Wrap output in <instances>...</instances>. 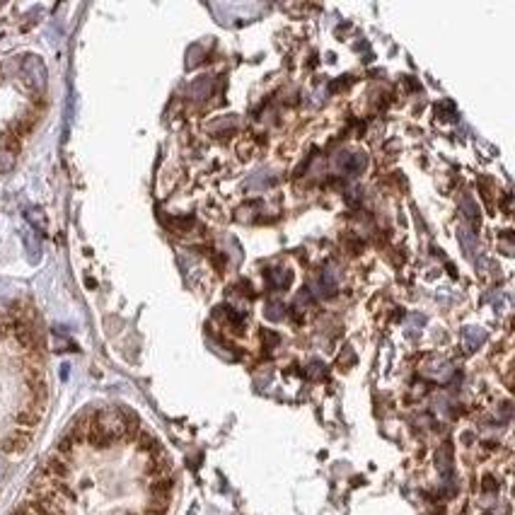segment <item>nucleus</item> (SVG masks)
Wrapping results in <instances>:
<instances>
[{
    "mask_svg": "<svg viewBox=\"0 0 515 515\" xmlns=\"http://www.w3.org/2000/svg\"><path fill=\"white\" fill-rule=\"evenodd\" d=\"M305 373H308L310 380H320L324 375V365L320 363V360H312V363L305 368Z\"/></svg>",
    "mask_w": 515,
    "mask_h": 515,
    "instance_id": "obj_11",
    "label": "nucleus"
},
{
    "mask_svg": "<svg viewBox=\"0 0 515 515\" xmlns=\"http://www.w3.org/2000/svg\"><path fill=\"white\" fill-rule=\"evenodd\" d=\"M3 477H5V464L0 462V479H3Z\"/></svg>",
    "mask_w": 515,
    "mask_h": 515,
    "instance_id": "obj_15",
    "label": "nucleus"
},
{
    "mask_svg": "<svg viewBox=\"0 0 515 515\" xmlns=\"http://www.w3.org/2000/svg\"><path fill=\"white\" fill-rule=\"evenodd\" d=\"M29 443H32V433L22 431V428H17L15 433L5 435L3 443H0V450H3L5 455H20V452L27 450Z\"/></svg>",
    "mask_w": 515,
    "mask_h": 515,
    "instance_id": "obj_1",
    "label": "nucleus"
},
{
    "mask_svg": "<svg viewBox=\"0 0 515 515\" xmlns=\"http://www.w3.org/2000/svg\"><path fill=\"white\" fill-rule=\"evenodd\" d=\"M24 73L29 76V83H32L36 90H44V85H46V71H44V63H41L39 58L29 56L27 61H24Z\"/></svg>",
    "mask_w": 515,
    "mask_h": 515,
    "instance_id": "obj_2",
    "label": "nucleus"
},
{
    "mask_svg": "<svg viewBox=\"0 0 515 515\" xmlns=\"http://www.w3.org/2000/svg\"><path fill=\"white\" fill-rule=\"evenodd\" d=\"M320 293H322V296H327V298L336 293V279L332 276V271H324L320 276Z\"/></svg>",
    "mask_w": 515,
    "mask_h": 515,
    "instance_id": "obj_7",
    "label": "nucleus"
},
{
    "mask_svg": "<svg viewBox=\"0 0 515 515\" xmlns=\"http://www.w3.org/2000/svg\"><path fill=\"white\" fill-rule=\"evenodd\" d=\"M39 419H41V409H36V404H32V407L22 409V412L17 414L15 421L22 431H29V428H34L36 424H39Z\"/></svg>",
    "mask_w": 515,
    "mask_h": 515,
    "instance_id": "obj_4",
    "label": "nucleus"
},
{
    "mask_svg": "<svg viewBox=\"0 0 515 515\" xmlns=\"http://www.w3.org/2000/svg\"><path fill=\"white\" fill-rule=\"evenodd\" d=\"M484 341H487V332H484V329H474V327L464 329V346H467L469 351H474Z\"/></svg>",
    "mask_w": 515,
    "mask_h": 515,
    "instance_id": "obj_6",
    "label": "nucleus"
},
{
    "mask_svg": "<svg viewBox=\"0 0 515 515\" xmlns=\"http://www.w3.org/2000/svg\"><path fill=\"white\" fill-rule=\"evenodd\" d=\"M29 220H32L34 225H39L41 230L46 228V220H44V216H41V211H29Z\"/></svg>",
    "mask_w": 515,
    "mask_h": 515,
    "instance_id": "obj_14",
    "label": "nucleus"
},
{
    "mask_svg": "<svg viewBox=\"0 0 515 515\" xmlns=\"http://www.w3.org/2000/svg\"><path fill=\"white\" fill-rule=\"evenodd\" d=\"M24 244H27L29 254L32 256H39V240L34 237V232H24Z\"/></svg>",
    "mask_w": 515,
    "mask_h": 515,
    "instance_id": "obj_12",
    "label": "nucleus"
},
{
    "mask_svg": "<svg viewBox=\"0 0 515 515\" xmlns=\"http://www.w3.org/2000/svg\"><path fill=\"white\" fill-rule=\"evenodd\" d=\"M435 467H438V472L445 477V479H450V472H452V445L450 443H443L438 447V452H435Z\"/></svg>",
    "mask_w": 515,
    "mask_h": 515,
    "instance_id": "obj_3",
    "label": "nucleus"
},
{
    "mask_svg": "<svg viewBox=\"0 0 515 515\" xmlns=\"http://www.w3.org/2000/svg\"><path fill=\"white\" fill-rule=\"evenodd\" d=\"M17 515H46V511L39 506V501L32 499V501H24V504L17 508Z\"/></svg>",
    "mask_w": 515,
    "mask_h": 515,
    "instance_id": "obj_9",
    "label": "nucleus"
},
{
    "mask_svg": "<svg viewBox=\"0 0 515 515\" xmlns=\"http://www.w3.org/2000/svg\"><path fill=\"white\" fill-rule=\"evenodd\" d=\"M482 491H487V494L499 491V482H496L491 474H487V477L482 479Z\"/></svg>",
    "mask_w": 515,
    "mask_h": 515,
    "instance_id": "obj_13",
    "label": "nucleus"
},
{
    "mask_svg": "<svg viewBox=\"0 0 515 515\" xmlns=\"http://www.w3.org/2000/svg\"><path fill=\"white\" fill-rule=\"evenodd\" d=\"M266 281L274 291H283V288L291 286V271H286V269H271V271H266Z\"/></svg>",
    "mask_w": 515,
    "mask_h": 515,
    "instance_id": "obj_5",
    "label": "nucleus"
},
{
    "mask_svg": "<svg viewBox=\"0 0 515 515\" xmlns=\"http://www.w3.org/2000/svg\"><path fill=\"white\" fill-rule=\"evenodd\" d=\"M283 315H286V305L283 303H274V300H271V303H269L266 305V317H269V320H283Z\"/></svg>",
    "mask_w": 515,
    "mask_h": 515,
    "instance_id": "obj_10",
    "label": "nucleus"
},
{
    "mask_svg": "<svg viewBox=\"0 0 515 515\" xmlns=\"http://www.w3.org/2000/svg\"><path fill=\"white\" fill-rule=\"evenodd\" d=\"M339 165H343V170L346 172L355 175V172H360L365 167V157L363 155H351V157H343V162H339Z\"/></svg>",
    "mask_w": 515,
    "mask_h": 515,
    "instance_id": "obj_8",
    "label": "nucleus"
}]
</instances>
